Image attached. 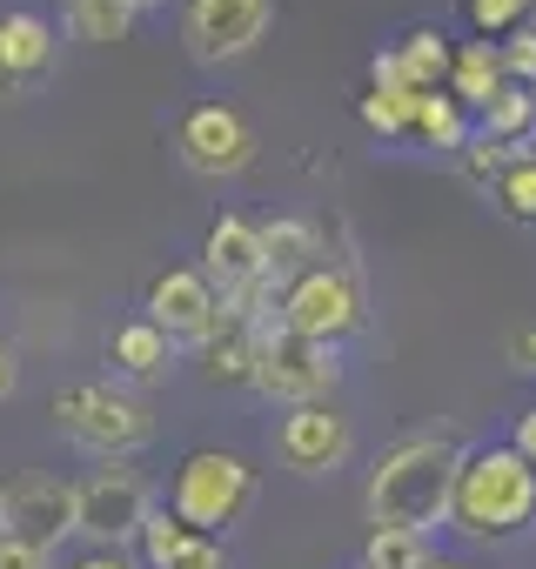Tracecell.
<instances>
[{
	"label": "cell",
	"instance_id": "9c48e42d",
	"mask_svg": "<svg viewBox=\"0 0 536 569\" xmlns=\"http://www.w3.org/2000/svg\"><path fill=\"white\" fill-rule=\"evenodd\" d=\"M141 316L181 349H201L221 322H228V309H221V289L201 274V268H161L155 281H148V296H141Z\"/></svg>",
	"mask_w": 536,
	"mask_h": 569
},
{
	"label": "cell",
	"instance_id": "5bb4252c",
	"mask_svg": "<svg viewBox=\"0 0 536 569\" xmlns=\"http://www.w3.org/2000/svg\"><path fill=\"white\" fill-rule=\"evenodd\" d=\"M0 68H8L14 88H34L54 68V21L34 8H8L0 14Z\"/></svg>",
	"mask_w": 536,
	"mask_h": 569
},
{
	"label": "cell",
	"instance_id": "ac0fdd59",
	"mask_svg": "<svg viewBox=\"0 0 536 569\" xmlns=\"http://www.w3.org/2000/svg\"><path fill=\"white\" fill-rule=\"evenodd\" d=\"M503 88H509V74H503V48H496V41H463V48H456L449 94H456L469 114H483V108H489Z\"/></svg>",
	"mask_w": 536,
	"mask_h": 569
},
{
	"label": "cell",
	"instance_id": "7402d4cb",
	"mask_svg": "<svg viewBox=\"0 0 536 569\" xmlns=\"http://www.w3.org/2000/svg\"><path fill=\"white\" fill-rule=\"evenodd\" d=\"M201 536L168 509V502H155V516H148V529H141V542H135V556H141V569H175L188 549H195Z\"/></svg>",
	"mask_w": 536,
	"mask_h": 569
},
{
	"label": "cell",
	"instance_id": "9a60e30c",
	"mask_svg": "<svg viewBox=\"0 0 536 569\" xmlns=\"http://www.w3.org/2000/svg\"><path fill=\"white\" fill-rule=\"evenodd\" d=\"M108 362H115V376H128V382H161V376L175 369V342H168L148 316H135V322H121V329L108 336Z\"/></svg>",
	"mask_w": 536,
	"mask_h": 569
},
{
	"label": "cell",
	"instance_id": "d4e9b609",
	"mask_svg": "<svg viewBox=\"0 0 536 569\" xmlns=\"http://www.w3.org/2000/svg\"><path fill=\"white\" fill-rule=\"evenodd\" d=\"M489 201H496L509 221H536V148H523V154H516V161L496 174Z\"/></svg>",
	"mask_w": 536,
	"mask_h": 569
},
{
	"label": "cell",
	"instance_id": "44dd1931",
	"mask_svg": "<svg viewBox=\"0 0 536 569\" xmlns=\"http://www.w3.org/2000/svg\"><path fill=\"white\" fill-rule=\"evenodd\" d=\"M416 141H429V148H469V108L443 88V94H416V128H409Z\"/></svg>",
	"mask_w": 536,
	"mask_h": 569
},
{
	"label": "cell",
	"instance_id": "4316f807",
	"mask_svg": "<svg viewBox=\"0 0 536 569\" xmlns=\"http://www.w3.org/2000/svg\"><path fill=\"white\" fill-rule=\"evenodd\" d=\"M363 128L369 134H409L416 128V94H363Z\"/></svg>",
	"mask_w": 536,
	"mask_h": 569
},
{
	"label": "cell",
	"instance_id": "8992f818",
	"mask_svg": "<svg viewBox=\"0 0 536 569\" xmlns=\"http://www.w3.org/2000/svg\"><path fill=\"white\" fill-rule=\"evenodd\" d=\"M75 509H81L88 549H128V542H141V529H148V516H155V496H148L141 469L108 462V469H95L88 482H75Z\"/></svg>",
	"mask_w": 536,
	"mask_h": 569
},
{
	"label": "cell",
	"instance_id": "e575fe53",
	"mask_svg": "<svg viewBox=\"0 0 536 569\" xmlns=\"http://www.w3.org/2000/svg\"><path fill=\"white\" fill-rule=\"evenodd\" d=\"M14 382H21V356H14L8 342H0V402L14 396Z\"/></svg>",
	"mask_w": 536,
	"mask_h": 569
},
{
	"label": "cell",
	"instance_id": "d6986e66",
	"mask_svg": "<svg viewBox=\"0 0 536 569\" xmlns=\"http://www.w3.org/2000/svg\"><path fill=\"white\" fill-rule=\"evenodd\" d=\"M396 54H403V74H409L416 94H443L449 74H456V48H449L443 28H409V34L396 41Z\"/></svg>",
	"mask_w": 536,
	"mask_h": 569
},
{
	"label": "cell",
	"instance_id": "52a82bcc",
	"mask_svg": "<svg viewBox=\"0 0 536 569\" xmlns=\"http://www.w3.org/2000/svg\"><path fill=\"white\" fill-rule=\"evenodd\" d=\"M276 322L296 329V336H309V342H343V336H356V329H363V289H356V274H349V268H329V261L309 268V274H296L289 289H282Z\"/></svg>",
	"mask_w": 536,
	"mask_h": 569
},
{
	"label": "cell",
	"instance_id": "836d02e7",
	"mask_svg": "<svg viewBox=\"0 0 536 569\" xmlns=\"http://www.w3.org/2000/svg\"><path fill=\"white\" fill-rule=\"evenodd\" d=\"M509 449H516L523 462H536V402L516 416V429H509Z\"/></svg>",
	"mask_w": 536,
	"mask_h": 569
},
{
	"label": "cell",
	"instance_id": "d6a6232c",
	"mask_svg": "<svg viewBox=\"0 0 536 569\" xmlns=\"http://www.w3.org/2000/svg\"><path fill=\"white\" fill-rule=\"evenodd\" d=\"M175 569H228V549H221L215 536H201V542H195V549H188Z\"/></svg>",
	"mask_w": 536,
	"mask_h": 569
},
{
	"label": "cell",
	"instance_id": "f35d334b",
	"mask_svg": "<svg viewBox=\"0 0 536 569\" xmlns=\"http://www.w3.org/2000/svg\"><path fill=\"white\" fill-rule=\"evenodd\" d=\"M135 8H161V0H135Z\"/></svg>",
	"mask_w": 536,
	"mask_h": 569
},
{
	"label": "cell",
	"instance_id": "e0dca14e",
	"mask_svg": "<svg viewBox=\"0 0 536 569\" xmlns=\"http://www.w3.org/2000/svg\"><path fill=\"white\" fill-rule=\"evenodd\" d=\"M261 248H268V281H276V289H289L296 274L322 268V261H316V254H322V234H316V221H296V214L261 221Z\"/></svg>",
	"mask_w": 536,
	"mask_h": 569
},
{
	"label": "cell",
	"instance_id": "83f0119b",
	"mask_svg": "<svg viewBox=\"0 0 536 569\" xmlns=\"http://www.w3.org/2000/svg\"><path fill=\"white\" fill-rule=\"evenodd\" d=\"M516 154H523V148H503V141L476 134V141L463 148V168H469V181H476V188H496V174H503V168H509Z\"/></svg>",
	"mask_w": 536,
	"mask_h": 569
},
{
	"label": "cell",
	"instance_id": "d590c367",
	"mask_svg": "<svg viewBox=\"0 0 536 569\" xmlns=\"http://www.w3.org/2000/svg\"><path fill=\"white\" fill-rule=\"evenodd\" d=\"M509 356H516V369H536V329H523V336L509 342Z\"/></svg>",
	"mask_w": 536,
	"mask_h": 569
},
{
	"label": "cell",
	"instance_id": "3957f363",
	"mask_svg": "<svg viewBox=\"0 0 536 569\" xmlns=\"http://www.w3.org/2000/svg\"><path fill=\"white\" fill-rule=\"evenodd\" d=\"M54 429L108 462H128L155 436V416L141 396H128L115 382H68V389H54Z\"/></svg>",
	"mask_w": 536,
	"mask_h": 569
},
{
	"label": "cell",
	"instance_id": "277c9868",
	"mask_svg": "<svg viewBox=\"0 0 536 569\" xmlns=\"http://www.w3.org/2000/svg\"><path fill=\"white\" fill-rule=\"evenodd\" d=\"M255 502V469L248 456L235 449H188L181 469H175V489H168V509L195 529V536H221L248 516Z\"/></svg>",
	"mask_w": 536,
	"mask_h": 569
},
{
	"label": "cell",
	"instance_id": "5b68a950",
	"mask_svg": "<svg viewBox=\"0 0 536 569\" xmlns=\"http://www.w3.org/2000/svg\"><path fill=\"white\" fill-rule=\"evenodd\" d=\"M343 382V356L336 342H309L282 322H268L261 342H255V396L282 402V409H309V402H329V389Z\"/></svg>",
	"mask_w": 536,
	"mask_h": 569
},
{
	"label": "cell",
	"instance_id": "74e56055",
	"mask_svg": "<svg viewBox=\"0 0 536 569\" xmlns=\"http://www.w3.org/2000/svg\"><path fill=\"white\" fill-rule=\"evenodd\" d=\"M429 569H463V562H443V556H436V562H429Z\"/></svg>",
	"mask_w": 536,
	"mask_h": 569
},
{
	"label": "cell",
	"instance_id": "2e32d148",
	"mask_svg": "<svg viewBox=\"0 0 536 569\" xmlns=\"http://www.w3.org/2000/svg\"><path fill=\"white\" fill-rule=\"evenodd\" d=\"M255 342H261V322L228 316V322L201 342V376H208L215 389H241V382H255Z\"/></svg>",
	"mask_w": 536,
	"mask_h": 569
},
{
	"label": "cell",
	"instance_id": "1f68e13d",
	"mask_svg": "<svg viewBox=\"0 0 536 569\" xmlns=\"http://www.w3.org/2000/svg\"><path fill=\"white\" fill-rule=\"evenodd\" d=\"M68 569H141V556L135 549H81Z\"/></svg>",
	"mask_w": 536,
	"mask_h": 569
},
{
	"label": "cell",
	"instance_id": "603a6c76",
	"mask_svg": "<svg viewBox=\"0 0 536 569\" xmlns=\"http://www.w3.org/2000/svg\"><path fill=\"white\" fill-rule=\"evenodd\" d=\"M476 121H483V134H489V141L523 148V141L536 134V88H516V81H509V88H503V94H496Z\"/></svg>",
	"mask_w": 536,
	"mask_h": 569
},
{
	"label": "cell",
	"instance_id": "30bf717a",
	"mask_svg": "<svg viewBox=\"0 0 536 569\" xmlns=\"http://www.w3.org/2000/svg\"><path fill=\"white\" fill-rule=\"evenodd\" d=\"M268 21H276V0H188L181 8V41L201 68H221V61H241Z\"/></svg>",
	"mask_w": 536,
	"mask_h": 569
},
{
	"label": "cell",
	"instance_id": "f1b7e54d",
	"mask_svg": "<svg viewBox=\"0 0 536 569\" xmlns=\"http://www.w3.org/2000/svg\"><path fill=\"white\" fill-rule=\"evenodd\" d=\"M503 48V74L516 81V88H536V34L523 28V34H509V41H496Z\"/></svg>",
	"mask_w": 536,
	"mask_h": 569
},
{
	"label": "cell",
	"instance_id": "ab89813d",
	"mask_svg": "<svg viewBox=\"0 0 536 569\" xmlns=\"http://www.w3.org/2000/svg\"><path fill=\"white\" fill-rule=\"evenodd\" d=\"M529 34H536V14H529Z\"/></svg>",
	"mask_w": 536,
	"mask_h": 569
},
{
	"label": "cell",
	"instance_id": "8d00e7d4",
	"mask_svg": "<svg viewBox=\"0 0 536 569\" xmlns=\"http://www.w3.org/2000/svg\"><path fill=\"white\" fill-rule=\"evenodd\" d=\"M0 94H14V81H8V68H0Z\"/></svg>",
	"mask_w": 536,
	"mask_h": 569
},
{
	"label": "cell",
	"instance_id": "f546056e",
	"mask_svg": "<svg viewBox=\"0 0 536 569\" xmlns=\"http://www.w3.org/2000/svg\"><path fill=\"white\" fill-rule=\"evenodd\" d=\"M0 569H54V549L28 542V536H8L0 529Z\"/></svg>",
	"mask_w": 536,
	"mask_h": 569
},
{
	"label": "cell",
	"instance_id": "8fae6325",
	"mask_svg": "<svg viewBox=\"0 0 536 569\" xmlns=\"http://www.w3.org/2000/svg\"><path fill=\"white\" fill-rule=\"evenodd\" d=\"M0 529L8 536H28L41 549H61L68 536H81V509H75V482L61 476H14L0 482Z\"/></svg>",
	"mask_w": 536,
	"mask_h": 569
},
{
	"label": "cell",
	"instance_id": "6da1fadb",
	"mask_svg": "<svg viewBox=\"0 0 536 569\" xmlns=\"http://www.w3.org/2000/svg\"><path fill=\"white\" fill-rule=\"evenodd\" d=\"M463 442L443 436V429H416L403 442H389L369 469V489H363V509H369V529H416L429 536L436 522H449V496H456V476H463Z\"/></svg>",
	"mask_w": 536,
	"mask_h": 569
},
{
	"label": "cell",
	"instance_id": "ba28073f",
	"mask_svg": "<svg viewBox=\"0 0 536 569\" xmlns=\"http://www.w3.org/2000/svg\"><path fill=\"white\" fill-rule=\"evenodd\" d=\"M175 148H181V168L201 174V181H228L255 161V128L241 108L228 101H195L181 121H175Z\"/></svg>",
	"mask_w": 536,
	"mask_h": 569
},
{
	"label": "cell",
	"instance_id": "ffe728a7",
	"mask_svg": "<svg viewBox=\"0 0 536 569\" xmlns=\"http://www.w3.org/2000/svg\"><path fill=\"white\" fill-rule=\"evenodd\" d=\"M135 21H141L135 0H68V34L88 41V48H115V41H128Z\"/></svg>",
	"mask_w": 536,
	"mask_h": 569
},
{
	"label": "cell",
	"instance_id": "7a4b0ae2",
	"mask_svg": "<svg viewBox=\"0 0 536 569\" xmlns=\"http://www.w3.org/2000/svg\"><path fill=\"white\" fill-rule=\"evenodd\" d=\"M536 522V462H523L509 442H483L463 456L449 522L463 542H509Z\"/></svg>",
	"mask_w": 536,
	"mask_h": 569
},
{
	"label": "cell",
	"instance_id": "7c38bea8",
	"mask_svg": "<svg viewBox=\"0 0 536 569\" xmlns=\"http://www.w3.org/2000/svg\"><path fill=\"white\" fill-rule=\"evenodd\" d=\"M356 456V429L349 416H336L329 402H309V409H289L276 422V462L296 469V476H329Z\"/></svg>",
	"mask_w": 536,
	"mask_h": 569
},
{
	"label": "cell",
	"instance_id": "484cf974",
	"mask_svg": "<svg viewBox=\"0 0 536 569\" xmlns=\"http://www.w3.org/2000/svg\"><path fill=\"white\" fill-rule=\"evenodd\" d=\"M463 14H469V28H476L483 41H509V34L529 28L536 0H463Z\"/></svg>",
	"mask_w": 536,
	"mask_h": 569
},
{
	"label": "cell",
	"instance_id": "4dcf8cb0",
	"mask_svg": "<svg viewBox=\"0 0 536 569\" xmlns=\"http://www.w3.org/2000/svg\"><path fill=\"white\" fill-rule=\"evenodd\" d=\"M369 94H416V88H409V74H403V54H396V48L369 61Z\"/></svg>",
	"mask_w": 536,
	"mask_h": 569
},
{
	"label": "cell",
	"instance_id": "4fadbf2b",
	"mask_svg": "<svg viewBox=\"0 0 536 569\" xmlns=\"http://www.w3.org/2000/svg\"><path fill=\"white\" fill-rule=\"evenodd\" d=\"M201 274H208L215 289H221V302L268 289V248H261V221H248V214H221V221L201 234Z\"/></svg>",
	"mask_w": 536,
	"mask_h": 569
},
{
	"label": "cell",
	"instance_id": "cb8c5ba5",
	"mask_svg": "<svg viewBox=\"0 0 536 569\" xmlns=\"http://www.w3.org/2000/svg\"><path fill=\"white\" fill-rule=\"evenodd\" d=\"M436 556H429V536H416V529H369V542H363V569H429Z\"/></svg>",
	"mask_w": 536,
	"mask_h": 569
}]
</instances>
